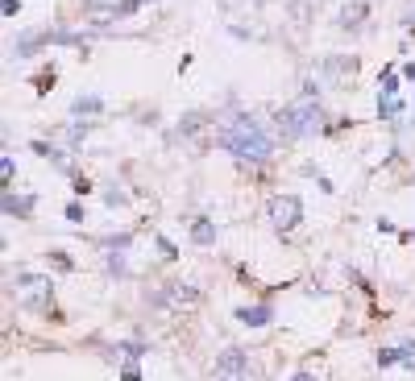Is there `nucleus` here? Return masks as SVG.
<instances>
[{
    "mask_svg": "<svg viewBox=\"0 0 415 381\" xmlns=\"http://www.w3.org/2000/svg\"><path fill=\"white\" fill-rule=\"evenodd\" d=\"M216 145L224 154L241 158V162H266L274 154V137L262 129V120L249 117V112H237L233 120H224L216 129Z\"/></svg>",
    "mask_w": 415,
    "mask_h": 381,
    "instance_id": "obj_1",
    "label": "nucleus"
},
{
    "mask_svg": "<svg viewBox=\"0 0 415 381\" xmlns=\"http://www.w3.org/2000/svg\"><path fill=\"white\" fill-rule=\"evenodd\" d=\"M320 100H295V104H287V108H278L274 112V129H278V137L283 141H303V137H312L320 129Z\"/></svg>",
    "mask_w": 415,
    "mask_h": 381,
    "instance_id": "obj_2",
    "label": "nucleus"
},
{
    "mask_svg": "<svg viewBox=\"0 0 415 381\" xmlns=\"http://www.w3.org/2000/svg\"><path fill=\"white\" fill-rule=\"evenodd\" d=\"M266 220L278 228V232H291L295 224L303 220V203H299V195H270L266 199Z\"/></svg>",
    "mask_w": 415,
    "mask_h": 381,
    "instance_id": "obj_3",
    "label": "nucleus"
},
{
    "mask_svg": "<svg viewBox=\"0 0 415 381\" xmlns=\"http://www.w3.org/2000/svg\"><path fill=\"white\" fill-rule=\"evenodd\" d=\"M212 377L216 381H249V357H245L241 348H224V353H216Z\"/></svg>",
    "mask_w": 415,
    "mask_h": 381,
    "instance_id": "obj_4",
    "label": "nucleus"
},
{
    "mask_svg": "<svg viewBox=\"0 0 415 381\" xmlns=\"http://www.w3.org/2000/svg\"><path fill=\"white\" fill-rule=\"evenodd\" d=\"M158 303L167 311H191V307H199V290L191 282H167L162 294H158Z\"/></svg>",
    "mask_w": 415,
    "mask_h": 381,
    "instance_id": "obj_5",
    "label": "nucleus"
},
{
    "mask_svg": "<svg viewBox=\"0 0 415 381\" xmlns=\"http://www.w3.org/2000/svg\"><path fill=\"white\" fill-rule=\"evenodd\" d=\"M391 365H407L415 369V340L391 344V348H378V369H391Z\"/></svg>",
    "mask_w": 415,
    "mask_h": 381,
    "instance_id": "obj_6",
    "label": "nucleus"
},
{
    "mask_svg": "<svg viewBox=\"0 0 415 381\" xmlns=\"http://www.w3.org/2000/svg\"><path fill=\"white\" fill-rule=\"evenodd\" d=\"M233 319H237L241 328H266L270 319H274V307H270V303H258V307H237V311H233Z\"/></svg>",
    "mask_w": 415,
    "mask_h": 381,
    "instance_id": "obj_7",
    "label": "nucleus"
},
{
    "mask_svg": "<svg viewBox=\"0 0 415 381\" xmlns=\"http://www.w3.org/2000/svg\"><path fill=\"white\" fill-rule=\"evenodd\" d=\"M191 240H196V245H216V220L196 215V220H191Z\"/></svg>",
    "mask_w": 415,
    "mask_h": 381,
    "instance_id": "obj_8",
    "label": "nucleus"
},
{
    "mask_svg": "<svg viewBox=\"0 0 415 381\" xmlns=\"http://www.w3.org/2000/svg\"><path fill=\"white\" fill-rule=\"evenodd\" d=\"M4 215H17V220H29V215H33V199H17L13 190H4Z\"/></svg>",
    "mask_w": 415,
    "mask_h": 381,
    "instance_id": "obj_9",
    "label": "nucleus"
},
{
    "mask_svg": "<svg viewBox=\"0 0 415 381\" xmlns=\"http://www.w3.org/2000/svg\"><path fill=\"white\" fill-rule=\"evenodd\" d=\"M366 13H369L366 0H353V4H345V9H341V25H345V29H357V25L366 21Z\"/></svg>",
    "mask_w": 415,
    "mask_h": 381,
    "instance_id": "obj_10",
    "label": "nucleus"
},
{
    "mask_svg": "<svg viewBox=\"0 0 415 381\" xmlns=\"http://www.w3.org/2000/svg\"><path fill=\"white\" fill-rule=\"evenodd\" d=\"M71 112L75 117H96V112H104V100L100 95H75Z\"/></svg>",
    "mask_w": 415,
    "mask_h": 381,
    "instance_id": "obj_11",
    "label": "nucleus"
},
{
    "mask_svg": "<svg viewBox=\"0 0 415 381\" xmlns=\"http://www.w3.org/2000/svg\"><path fill=\"white\" fill-rule=\"evenodd\" d=\"M324 71L337 75V83H341V79H353V71H357V58H328V63H324Z\"/></svg>",
    "mask_w": 415,
    "mask_h": 381,
    "instance_id": "obj_12",
    "label": "nucleus"
},
{
    "mask_svg": "<svg viewBox=\"0 0 415 381\" xmlns=\"http://www.w3.org/2000/svg\"><path fill=\"white\" fill-rule=\"evenodd\" d=\"M403 112H407L403 100H387V95H378V117L382 120H394V117H403Z\"/></svg>",
    "mask_w": 415,
    "mask_h": 381,
    "instance_id": "obj_13",
    "label": "nucleus"
},
{
    "mask_svg": "<svg viewBox=\"0 0 415 381\" xmlns=\"http://www.w3.org/2000/svg\"><path fill=\"white\" fill-rule=\"evenodd\" d=\"M378 87H382L378 95H387V100H399V71H394V67H387V71H382V79H378Z\"/></svg>",
    "mask_w": 415,
    "mask_h": 381,
    "instance_id": "obj_14",
    "label": "nucleus"
},
{
    "mask_svg": "<svg viewBox=\"0 0 415 381\" xmlns=\"http://www.w3.org/2000/svg\"><path fill=\"white\" fill-rule=\"evenodd\" d=\"M13 174H17V166H13V158L4 154V158H0V178H4V187H13Z\"/></svg>",
    "mask_w": 415,
    "mask_h": 381,
    "instance_id": "obj_15",
    "label": "nucleus"
},
{
    "mask_svg": "<svg viewBox=\"0 0 415 381\" xmlns=\"http://www.w3.org/2000/svg\"><path fill=\"white\" fill-rule=\"evenodd\" d=\"M154 245H158V253H162L167 262H174V257H179V249H174V245H171L167 237H154Z\"/></svg>",
    "mask_w": 415,
    "mask_h": 381,
    "instance_id": "obj_16",
    "label": "nucleus"
},
{
    "mask_svg": "<svg viewBox=\"0 0 415 381\" xmlns=\"http://www.w3.org/2000/svg\"><path fill=\"white\" fill-rule=\"evenodd\" d=\"M67 220H71V224H83V220H88L83 203H67Z\"/></svg>",
    "mask_w": 415,
    "mask_h": 381,
    "instance_id": "obj_17",
    "label": "nucleus"
},
{
    "mask_svg": "<svg viewBox=\"0 0 415 381\" xmlns=\"http://www.w3.org/2000/svg\"><path fill=\"white\" fill-rule=\"evenodd\" d=\"M50 262L58 265V269H75V262L67 257V253H63V249H54V253H50Z\"/></svg>",
    "mask_w": 415,
    "mask_h": 381,
    "instance_id": "obj_18",
    "label": "nucleus"
},
{
    "mask_svg": "<svg viewBox=\"0 0 415 381\" xmlns=\"http://www.w3.org/2000/svg\"><path fill=\"white\" fill-rule=\"evenodd\" d=\"M121 381H142V369H137L133 360H129V365H125V369H121Z\"/></svg>",
    "mask_w": 415,
    "mask_h": 381,
    "instance_id": "obj_19",
    "label": "nucleus"
},
{
    "mask_svg": "<svg viewBox=\"0 0 415 381\" xmlns=\"http://www.w3.org/2000/svg\"><path fill=\"white\" fill-rule=\"evenodd\" d=\"M0 13H4V17H17V13H21V0H4Z\"/></svg>",
    "mask_w": 415,
    "mask_h": 381,
    "instance_id": "obj_20",
    "label": "nucleus"
},
{
    "mask_svg": "<svg viewBox=\"0 0 415 381\" xmlns=\"http://www.w3.org/2000/svg\"><path fill=\"white\" fill-rule=\"evenodd\" d=\"M75 195H92V183H88V178H83V174H79V178H75Z\"/></svg>",
    "mask_w": 415,
    "mask_h": 381,
    "instance_id": "obj_21",
    "label": "nucleus"
},
{
    "mask_svg": "<svg viewBox=\"0 0 415 381\" xmlns=\"http://www.w3.org/2000/svg\"><path fill=\"white\" fill-rule=\"evenodd\" d=\"M50 83H54V71H42V75H38V92H50Z\"/></svg>",
    "mask_w": 415,
    "mask_h": 381,
    "instance_id": "obj_22",
    "label": "nucleus"
},
{
    "mask_svg": "<svg viewBox=\"0 0 415 381\" xmlns=\"http://www.w3.org/2000/svg\"><path fill=\"white\" fill-rule=\"evenodd\" d=\"M104 203H108V208H117V203H125V190H108V195H104Z\"/></svg>",
    "mask_w": 415,
    "mask_h": 381,
    "instance_id": "obj_23",
    "label": "nucleus"
},
{
    "mask_svg": "<svg viewBox=\"0 0 415 381\" xmlns=\"http://www.w3.org/2000/svg\"><path fill=\"white\" fill-rule=\"evenodd\" d=\"M291 381H316V373H312V369H299V373H295Z\"/></svg>",
    "mask_w": 415,
    "mask_h": 381,
    "instance_id": "obj_24",
    "label": "nucleus"
},
{
    "mask_svg": "<svg viewBox=\"0 0 415 381\" xmlns=\"http://www.w3.org/2000/svg\"><path fill=\"white\" fill-rule=\"evenodd\" d=\"M403 79H411V83H415V63H407V67H403Z\"/></svg>",
    "mask_w": 415,
    "mask_h": 381,
    "instance_id": "obj_25",
    "label": "nucleus"
}]
</instances>
